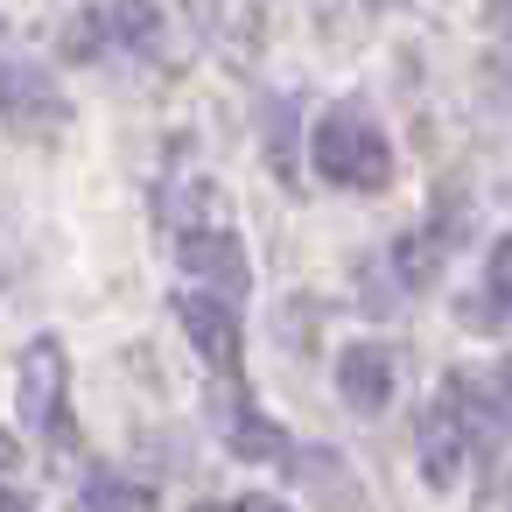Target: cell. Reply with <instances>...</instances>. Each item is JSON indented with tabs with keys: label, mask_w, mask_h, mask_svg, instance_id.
Masks as SVG:
<instances>
[{
	"label": "cell",
	"mask_w": 512,
	"mask_h": 512,
	"mask_svg": "<svg viewBox=\"0 0 512 512\" xmlns=\"http://www.w3.org/2000/svg\"><path fill=\"white\" fill-rule=\"evenodd\" d=\"M309 155H316V176L337 190H386L393 183V148L365 106H330L309 134Z\"/></svg>",
	"instance_id": "obj_1"
},
{
	"label": "cell",
	"mask_w": 512,
	"mask_h": 512,
	"mask_svg": "<svg viewBox=\"0 0 512 512\" xmlns=\"http://www.w3.org/2000/svg\"><path fill=\"white\" fill-rule=\"evenodd\" d=\"M0 120H8V134L22 141H57L71 127V99L57 92V78L29 57H8L0 64Z\"/></svg>",
	"instance_id": "obj_2"
},
{
	"label": "cell",
	"mask_w": 512,
	"mask_h": 512,
	"mask_svg": "<svg viewBox=\"0 0 512 512\" xmlns=\"http://www.w3.org/2000/svg\"><path fill=\"white\" fill-rule=\"evenodd\" d=\"M64 386H71V365H64V344L57 337H36L22 344V421L50 442H71V407H64Z\"/></svg>",
	"instance_id": "obj_3"
},
{
	"label": "cell",
	"mask_w": 512,
	"mask_h": 512,
	"mask_svg": "<svg viewBox=\"0 0 512 512\" xmlns=\"http://www.w3.org/2000/svg\"><path fill=\"white\" fill-rule=\"evenodd\" d=\"M176 323L190 330V344L204 351V365L239 393V316H232V302H218L204 288H183L176 295Z\"/></svg>",
	"instance_id": "obj_4"
},
{
	"label": "cell",
	"mask_w": 512,
	"mask_h": 512,
	"mask_svg": "<svg viewBox=\"0 0 512 512\" xmlns=\"http://www.w3.org/2000/svg\"><path fill=\"white\" fill-rule=\"evenodd\" d=\"M470 442H477V421H470V407L456 400V386H442V393L428 400V414H421V470H428V484H449V477L463 470Z\"/></svg>",
	"instance_id": "obj_5"
},
{
	"label": "cell",
	"mask_w": 512,
	"mask_h": 512,
	"mask_svg": "<svg viewBox=\"0 0 512 512\" xmlns=\"http://www.w3.org/2000/svg\"><path fill=\"white\" fill-rule=\"evenodd\" d=\"M183 267L197 274V281H211V295L218 302H239L246 295V246L225 232V225H197V232H183Z\"/></svg>",
	"instance_id": "obj_6"
},
{
	"label": "cell",
	"mask_w": 512,
	"mask_h": 512,
	"mask_svg": "<svg viewBox=\"0 0 512 512\" xmlns=\"http://www.w3.org/2000/svg\"><path fill=\"white\" fill-rule=\"evenodd\" d=\"M393 379H400V365H393L386 344H344L337 351V393H344V407L379 414L393 400Z\"/></svg>",
	"instance_id": "obj_7"
},
{
	"label": "cell",
	"mask_w": 512,
	"mask_h": 512,
	"mask_svg": "<svg viewBox=\"0 0 512 512\" xmlns=\"http://www.w3.org/2000/svg\"><path fill=\"white\" fill-rule=\"evenodd\" d=\"M463 316H470V330H505V323H512V239L491 246L484 281H477V295L463 302Z\"/></svg>",
	"instance_id": "obj_8"
},
{
	"label": "cell",
	"mask_w": 512,
	"mask_h": 512,
	"mask_svg": "<svg viewBox=\"0 0 512 512\" xmlns=\"http://www.w3.org/2000/svg\"><path fill=\"white\" fill-rule=\"evenodd\" d=\"M232 456H288V435H281V421H267L246 393H232Z\"/></svg>",
	"instance_id": "obj_9"
},
{
	"label": "cell",
	"mask_w": 512,
	"mask_h": 512,
	"mask_svg": "<svg viewBox=\"0 0 512 512\" xmlns=\"http://www.w3.org/2000/svg\"><path fill=\"white\" fill-rule=\"evenodd\" d=\"M85 512H162V505H155L148 484H127V477L99 470V477L85 484Z\"/></svg>",
	"instance_id": "obj_10"
},
{
	"label": "cell",
	"mask_w": 512,
	"mask_h": 512,
	"mask_svg": "<svg viewBox=\"0 0 512 512\" xmlns=\"http://www.w3.org/2000/svg\"><path fill=\"white\" fill-rule=\"evenodd\" d=\"M295 470L316 484V498H323V484H330V512H351V505H358V484L344 477V463H337L330 449H323V456H316V449H309V456H295Z\"/></svg>",
	"instance_id": "obj_11"
},
{
	"label": "cell",
	"mask_w": 512,
	"mask_h": 512,
	"mask_svg": "<svg viewBox=\"0 0 512 512\" xmlns=\"http://www.w3.org/2000/svg\"><path fill=\"white\" fill-rule=\"evenodd\" d=\"M113 36H120L127 50H155V36H162L155 0H120V8H113Z\"/></svg>",
	"instance_id": "obj_12"
},
{
	"label": "cell",
	"mask_w": 512,
	"mask_h": 512,
	"mask_svg": "<svg viewBox=\"0 0 512 512\" xmlns=\"http://www.w3.org/2000/svg\"><path fill=\"white\" fill-rule=\"evenodd\" d=\"M106 36H113V15H78V22H71L64 57H78V64H85V57H99V50H106Z\"/></svg>",
	"instance_id": "obj_13"
},
{
	"label": "cell",
	"mask_w": 512,
	"mask_h": 512,
	"mask_svg": "<svg viewBox=\"0 0 512 512\" xmlns=\"http://www.w3.org/2000/svg\"><path fill=\"white\" fill-rule=\"evenodd\" d=\"M288 127H295V99H274V120H267V148H274V169L288 176L295 155H288Z\"/></svg>",
	"instance_id": "obj_14"
},
{
	"label": "cell",
	"mask_w": 512,
	"mask_h": 512,
	"mask_svg": "<svg viewBox=\"0 0 512 512\" xmlns=\"http://www.w3.org/2000/svg\"><path fill=\"white\" fill-rule=\"evenodd\" d=\"M498 85H505V106H512V22H505V43H498Z\"/></svg>",
	"instance_id": "obj_15"
},
{
	"label": "cell",
	"mask_w": 512,
	"mask_h": 512,
	"mask_svg": "<svg viewBox=\"0 0 512 512\" xmlns=\"http://www.w3.org/2000/svg\"><path fill=\"white\" fill-rule=\"evenodd\" d=\"M0 512H29V498L22 491H0Z\"/></svg>",
	"instance_id": "obj_16"
},
{
	"label": "cell",
	"mask_w": 512,
	"mask_h": 512,
	"mask_svg": "<svg viewBox=\"0 0 512 512\" xmlns=\"http://www.w3.org/2000/svg\"><path fill=\"white\" fill-rule=\"evenodd\" d=\"M239 512H288V505H274V498H246Z\"/></svg>",
	"instance_id": "obj_17"
},
{
	"label": "cell",
	"mask_w": 512,
	"mask_h": 512,
	"mask_svg": "<svg viewBox=\"0 0 512 512\" xmlns=\"http://www.w3.org/2000/svg\"><path fill=\"white\" fill-rule=\"evenodd\" d=\"M8 463H15V442H8V435H0V470H8Z\"/></svg>",
	"instance_id": "obj_18"
},
{
	"label": "cell",
	"mask_w": 512,
	"mask_h": 512,
	"mask_svg": "<svg viewBox=\"0 0 512 512\" xmlns=\"http://www.w3.org/2000/svg\"><path fill=\"white\" fill-rule=\"evenodd\" d=\"M197 512H232V505H197Z\"/></svg>",
	"instance_id": "obj_19"
},
{
	"label": "cell",
	"mask_w": 512,
	"mask_h": 512,
	"mask_svg": "<svg viewBox=\"0 0 512 512\" xmlns=\"http://www.w3.org/2000/svg\"><path fill=\"white\" fill-rule=\"evenodd\" d=\"M365 8H393V0H365Z\"/></svg>",
	"instance_id": "obj_20"
}]
</instances>
